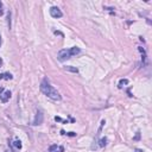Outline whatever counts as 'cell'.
Segmentation results:
<instances>
[{
    "label": "cell",
    "instance_id": "cell-1",
    "mask_svg": "<svg viewBox=\"0 0 152 152\" xmlns=\"http://www.w3.org/2000/svg\"><path fill=\"white\" fill-rule=\"evenodd\" d=\"M40 92L45 96H48L49 99L54 100V101H59L62 99L61 94L57 92V89H55L46 80H43L42 83H40Z\"/></svg>",
    "mask_w": 152,
    "mask_h": 152
},
{
    "label": "cell",
    "instance_id": "cell-2",
    "mask_svg": "<svg viewBox=\"0 0 152 152\" xmlns=\"http://www.w3.org/2000/svg\"><path fill=\"white\" fill-rule=\"evenodd\" d=\"M80 52H81V49L77 48V46H73L70 49H62L57 54V59L61 61V62H64V61L69 59L70 57L75 56V55L80 54Z\"/></svg>",
    "mask_w": 152,
    "mask_h": 152
},
{
    "label": "cell",
    "instance_id": "cell-3",
    "mask_svg": "<svg viewBox=\"0 0 152 152\" xmlns=\"http://www.w3.org/2000/svg\"><path fill=\"white\" fill-rule=\"evenodd\" d=\"M43 120H44V115H43V112L42 111H37L36 113V116L32 121V125L35 126H38V125H42L43 124Z\"/></svg>",
    "mask_w": 152,
    "mask_h": 152
},
{
    "label": "cell",
    "instance_id": "cell-4",
    "mask_svg": "<svg viewBox=\"0 0 152 152\" xmlns=\"http://www.w3.org/2000/svg\"><path fill=\"white\" fill-rule=\"evenodd\" d=\"M11 97V92L10 90H5L4 88H0V100L5 103L10 100Z\"/></svg>",
    "mask_w": 152,
    "mask_h": 152
},
{
    "label": "cell",
    "instance_id": "cell-5",
    "mask_svg": "<svg viewBox=\"0 0 152 152\" xmlns=\"http://www.w3.org/2000/svg\"><path fill=\"white\" fill-rule=\"evenodd\" d=\"M50 16L52 17V18H61L62 16H63V13H62V11L56 7V6H52L51 8H50Z\"/></svg>",
    "mask_w": 152,
    "mask_h": 152
},
{
    "label": "cell",
    "instance_id": "cell-6",
    "mask_svg": "<svg viewBox=\"0 0 152 152\" xmlns=\"http://www.w3.org/2000/svg\"><path fill=\"white\" fill-rule=\"evenodd\" d=\"M50 152H64V147L63 146H58V145H51L50 149H49Z\"/></svg>",
    "mask_w": 152,
    "mask_h": 152
},
{
    "label": "cell",
    "instance_id": "cell-7",
    "mask_svg": "<svg viewBox=\"0 0 152 152\" xmlns=\"http://www.w3.org/2000/svg\"><path fill=\"white\" fill-rule=\"evenodd\" d=\"M64 70L65 71H69V73H74V74H77L78 73V69L76 67H73V65H67L64 67Z\"/></svg>",
    "mask_w": 152,
    "mask_h": 152
},
{
    "label": "cell",
    "instance_id": "cell-8",
    "mask_svg": "<svg viewBox=\"0 0 152 152\" xmlns=\"http://www.w3.org/2000/svg\"><path fill=\"white\" fill-rule=\"evenodd\" d=\"M2 78H5V80H12L13 76L10 73H4V74H0V80H2Z\"/></svg>",
    "mask_w": 152,
    "mask_h": 152
},
{
    "label": "cell",
    "instance_id": "cell-9",
    "mask_svg": "<svg viewBox=\"0 0 152 152\" xmlns=\"http://www.w3.org/2000/svg\"><path fill=\"white\" fill-rule=\"evenodd\" d=\"M106 144H107V138H101L100 139V147H105L106 146Z\"/></svg>",
    "mask_w": 152,
    "mask_h": 152
},
{
    "label": "cell",
    "instance_id": "cell-10",
    "mask_svg": "<svg viewBox=\"0 0 152 152\" xmlns=\"http://www.w3.org/2000/svg\"><path fill=\"white\" fill-rule=\"evenodd\" d=\"M13 145H14V147H17V149H19V150H20L21 146H23L20 140H14V141H13Z\"/></svg>",
    "mask_w": 152,
    "mask_h": 152
},
{
    "label": "cell",
    "instance_id": "cell-11",
    "mask_svg": "<svg viewBox=\"0 0 152 152\" xmlns=\"http://www.w3.org/2000/svg\"><path fill=\"white\" fill-rule=\"evenodd\" d=\"M127 83H128V80H127V78L120 80V82H119V87H122L124 84H127Z\"/></svg>",
    "mask_w": 152,
    "mask_h": 152
},
{
    "label": "cell",
    "instance_id": "cell-12",
    "mask_svg": "<svg viewBox=\"0 0 152 152\" xmlns=\"http://www.w3.org/2000/svg\"><path fill=\"white\" fill-rule=\"evenodd\" d=\"M7 19H8V27L11 29V12L7 13Z\"/></svg>",
    "mask_w": 152,
    "mask_h": 152
},
{
    "label": "cell",
    "instance_id": "cell-13",
    "mask_svg": "<svg viewBox=\"0 0 152 152\" xmlns=\"http://www.w3.org/2000/svg\"><path fill=\"white\" fill-rule=\"evenodd\" d=\"M55 120H56V121H62V122H64V124H68V121L62 120V118H59V116H55Z\"/></svg>",
    "mask_w": 152,
    "mask_h": 152
},
{
    "label": "cell",
    "instance_id": "cell-14",
    "mask_svg": "<svg viewBox=\"0 0 152 152\" xmlns=\"http://www.w3.org/2000/svg\"><path fill=\"white\" fill-rule=\"evenodd\" d=\"M4 14V10H2V2L0 1V16Z\"/></svg>",
    "mask_w": 152,
    "mask_h": 152
},
{
    "label": "cell",
    "instance_id": "cell-15",
    "mask_svg": "<svg viewBox=\"0 0 152 152\" xmlns=\"http://www.w3.org/2000/svg\"><path fill=\"white\" fill-rule=\"evenodd\" d=\"M67 134H68L69 137H75V135H76L75 132H69V133H67Z\"/></svg>",
    "mask_w": 152,
    "mask_h": 152
},
{
    "label": "cell",
    "instance_id": "cell-16",
    "mask_svg": "<svg viewBox=\"0 0 152 152\" xmlns=\"http://www.w3.org/2000/svg\"><path fill=\"white\" fill-rule=\"evenodd\" d=\"M139 137H140V133L138 132V133H137V135L134 137V140H138V139H139Z\"/></svg>",
    "mask_w": 152,
    "mask_h": 152
},
{
    "label": "cell",
    "instance_id": "cell-17",
    "mask_svg": "<svg viewBox=\"0 0 152 152\" xmlns=\"http://www.w3.org/2000/svg\"><path fill=\"white\" fill-rule=\"evenodd\" d=\"M134 152H143V150H140V149H135Z\"/></svg>",
    "mask_w": 152,
    "mask_h": 152
},
{
    "label": "cell",
    "instance_id": "cell-18",
    "mask_svg": "<svg viewBox=\"0 0 152 152\" xmlns=\"http://www.w3.org/2000/svg\"><path fill=\"white\" fill-rule=\"evenodd\" d=\"M1 64H2V59L0 58V65H1Z\"/></svg>",
    "mask_w": 152,
    "mask_h": 152
},
{
    "label": "cell",
    "instance_id": "cell-19",
    "mask_svg": "<svg viewBox=\"0 0 152 152\" xmlns=\"http://www.w3.org/2000/svg\"><path fill=\"white\" fill-rule=\"evenodd\" d=\"M0 46H1V36H0Z\"/></svg>",
    "mask_w": 152,
    "mask_h": 152
},
{
    "label": "cell",
    "instance_id": "cell-20",
    "mask_svg": "<svg viewBox=\"0 0 152 152\" xmlns=\"http://www.w3.org/2000/svg\"><path fill=\"white\" fill-rule=\"evenodd\" d=\"M6 152H12V151H6Z\"/></svg>",
    "mask_w": 152,
    "mask_h": 152
}]
</instances>
